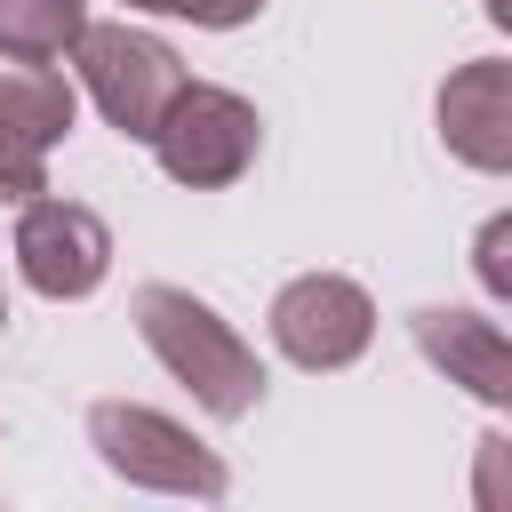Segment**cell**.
<instances>
[{
	"label": "cell",
	"mask_w": 512,
	"mask_h": 512,
	"mask_svg": "<svg viewBox=\"0 0 512 512\" xmlns=\"http://www.w3.org/2000/svg\"><path fill=\"white\" fill-rule=\"evenodd\" d=\"M0 328H8V288H0Z\"/></svg>",
	"instance_id": "obj_15"
},
{
	"label": "cell",
	"mask_w": 512,
	"mask_h": 512,
	"mask_svg": "<svg viewBox=\"0 0 512 512\" xmlns=\"http://www.w3.org/2000/svg\"><path fill=\"white\" fill-rule=\"evenodd\" d=\"M160 8L184 16V24H200V32H240V24L264 16V0H160Z\"/></svg>",
	"instance_id": "obj_13"
},
{
	"label": "cell",
	"mask_w": 512,
	"mask_h": 512,
	"mask_svg": "<svg viewBox=\"0 0 512 512\" xmlns=\"http://www.w3.org/2000/svg\"><path fill=\"white\" fill-rule=\"evenodd\" d=\"M128 320H136L144 352H152L216 424L256 416V400H264V360H256V344H248L208 296H192V288H176V280H144V288L128 296Z\"/></svg>",
	"instance_id": "obj_1"
},
{
	"label": "cell",
	"mask_w": 512,
	"mask_h": 512,
	"mask_svg": "<svg viewBox=\"0 0 512 512\" xmlns=\"http://www.w3.org/2000/svg\"><path fill=\"white\" fill-rule=\"evenodd\" d=\"M128 8H160V0H128Z\"/></svg>",
	"instance_id": "obj_16"
},
{
	"label": "cell",
	"mask_w": 512,
	"mask_h": 512,
	"mask_svg": "<svg viewBox=\"0 0 512 512\" xmlns=\"http://www.w3.org/2000/svg\"><path fill=\"white\" fill-rule=\"evenodd\" d=\"M256 144H264V120H256V104H248L240 88H224V80H184L176 104H168L160 128H152V160H160V176L184 184V192H224V184H240V176L256 168Z\"/></svg>",
	"instance_id": "obj_3"
},
{
	"label": "cell",
	"mask_w": 512,
	"mask_h": 512,
	"mask_svg": "<svg viewBox=\"0 0 512 512\" xmlns=\"http://www.w3.org/2000/svg\"><path fill=\"white\" fill-rule=\"evenodd\" d=\"M88 32V0H0V48L8 56H72V40Z\"/></svg>",
	"instance_id": "obj_10"
},
{
	"label": "cell",
	"mask_w": 512,
	"mask_h": 512,
	"mask_svg": "<svg viewBox=\"0 0 512 512\" xmlns=\"http://www.w3.org/2000/svg\"><path fill=\"white\" fill-rule=\"evenodd\" d=\"M16 272L32 296L48 304H80L104 288L112 272V224L88 208V200H64V192H32L16 208V240H8Z\"/></svg>",
	"instance_id": "obj_6"
},
{
	"label": "cell",
	"mask_w": 512,
	"mask_h": 512,
	"mask_svg": "<svg viewBox=\"0 0 512 512\" xmlns=\"http://www.w3.org/2000/svg\"><path fill=\"white\" fill-rule=\"evenodd\" d=\"M32 192H48V152L0 128V200H8V208H24Z\"/></svg>",
	"instance_id": "obj_11"
},
{
	"label": "cell",
	"mask_w": 512,
	"mask_h": 512,
	"mask_svg": "<svg viewBox=\"0 0 512 512\" xmlns=\"http://www.w3.org/2000/svg\"><path fill=\"white\" fill-rule=\"evenodd\" d=\"M264 328H272V352H280L288 368L336 376V368H352V360L376 344V296H368L360 280H344V272H296V280L272 296Z\"/></svg>",
	"instance_id": "obj_5"
},
{
	"label": "cell",
	"mask_w": 512,
	"mask_h": 512,
	"mask_svg": "<svg viewBox=\"0 0 512 512\" xmlns=\"http://www.w3.org/2000/svg\"><path fill=\"white\" fill-rule=\"evenodd\" d=\"M88 448L112 480L128 488H152V496H192V504H216L232 488L224 456L208 440H192L176 416L144 408V400H96L88 408Z\"/></svg>",
	"instance_id": "obj_2"
},
{
	"label": "cell",
	"mask_w": 512,
	"mask_h": 512,
	"mask_svg": "<svg viewBox=\"0 0 512 512\" xmlns=\"http://www.w3.org/2000/svg\"><path fill=\"white\" fill-rule=\"evenodd\" d=\"M488 16H496V24H504V16H512V8H504V0H488Z\"/></svg>",
	"instance_id": "obj_14"
},
{
	"label": "cell",
	"mask_w": 512,
	"mask_h": 512,
	"mask_svg": "<svg viewBox=\"0 0 512 512\" xmlns=\"http://www.w3.org/2000/svg\"><path fill=\"white\" fill-rule=\"evenodd\" d=\"M72 64H80V88H88V104L120 128V136H136V144H152V128H160V112L176 104V88L192 80L184 72V56L160 40V32H144V24H96L88 16V32L72 40Z\"/></svg>",
	"instance_id": "obj_4"
},
{
	"label": "cell",
	"mask_w": 512,
	"mask_h": 512,
	"mask_svg": "<svg viewBox=\"0 0 512 512\" xmlns=\"http://www.w3.org/2000/svg\"><path fill=\"white\" fill-rule=\"evenodd\" d=\"M512 216H488L480 224V248H472V272H480V288L496 296V304H512Z\"/></svg>",
	"instance_id": "obj_12"
},
{
	"label": "cell",
	"mask_w": 512,
	"mask_h": 512,
	"mask_svg": "<svg viewBox=\"0 0 512 512\" xmlns=\"http://www.w3.org/2000/svg\"><path fill=\"white\" fill-rule=\"evenodd\" d=\"M408 336H416V352H424L448 384H464V392L488 400V408H512V336H504L488 312L424 304V312H408Z\"/></svg>",
	"instance_id": "obj_8"
},
{
	"label": "cell",
	"mask_w": 512,
	"mask_h": 512,
	"mask_svg": "<svg viewBox=\"0 0 512 512\" xmlns=\"http://www.w3.org/2000/svg\"><path fill=\"white\" fill-rule=\"evenodd\" d=\"M432 120H440V144H448L464 168L504 176V168H512V64H504V56L456 64V72L440 80Z\"/></svg>",
	"instance_id": "obj_7"
},
{
	"label": "cell",
	"mask_w": 512,
	"mask_h": 512,
	"mask_svg": "<svg viewBox=\"0 0 512 512\" xmlns=\"http://www.w3.org/2000/svg\"><path fill=\"white\" fill-rule=\"evenodd\" d=\"M72 120H80V88L40 56H8L0 48V128L48 152V144L72 136Z\"/></svg>",
	"instance_id": "obj_9"
}]
</instances>
